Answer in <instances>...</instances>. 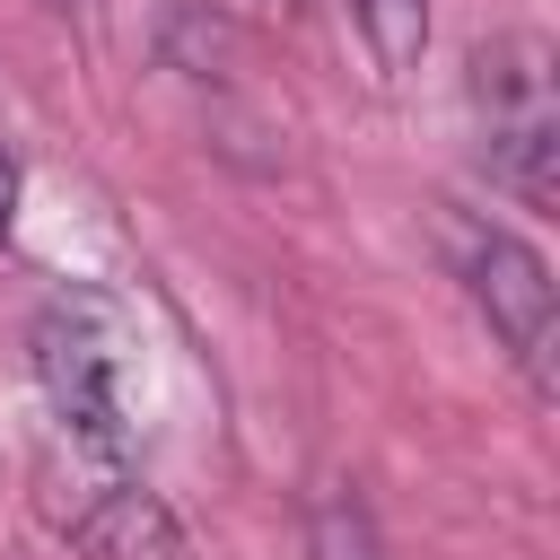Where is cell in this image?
<instances>
[{"instance_id":"6da1fadb","label":"cell","mask_w":560,"mask_h":560,"mask_svg":"<svg viewBox=\"0 0 560 560\" xmlns=\"http://www.w3.org/2000/svg\"><path fill=\"white\" fill-rule=\"evenodd\" d=\"M464 105H472V131H481V158L490 175L551 210L560 192V79H551V44L542 35H490L464 70Z\"/></svg>"},{"instance_id":"7a4b0ae2","label":"cell","mask_w":560,"mask_h":560,"mask_svg":"<svg viewBox=\"0 0 560 560\" xmlns=\"http://www.w3.org/2000/svg\"><path fill=\"white\" fill-rule=\"evenodd\" d=\"M35 376H44L61 429L88 455H122L131 446V359H122V332H114V315L96 298L44 306V324H35Z\"/></svg>"},{"instance_id":"3957f363","label":"cell","mask_w":560,"mask_h":560,"mask_svg":"<svg viewBox=\"0 0 560 560\" xmlns=\"http://www.w3.org/2000/svg\"><path fill=\"white\" fill-rule=\"evenodd\" d=\"M446 245H455V271H464V298L481 306V324L508 341V359L534 376V394H551V341H560L551 262L516 228H490V219H446Z\"/></svg>"},{"instance_id":"277c9868","label":"cell","mask_w":560,"mask_h":560,"mask_svg":"<svg viewBox=\"0 0 560 560\" xmlns=\"http://www.w3.org/2000/svg\"><path fill=\"white\" fill-rule=\"evenodd\" d=\"M61 525H70L96 560H166V551H175L166 508L122 472V455H96V472L79 481V499L61 508Z\"/></svg>"},{"instance_id":"5b68a950","label":"cell","mask_w":560,"mask_h":560,"mask_svg":"<svg viewBox=\"0 0 560 560\" xmlns=\"http://www.w3.org/2000/svg\"><path fill=\"white\" fill-rule=\"evenodd\" d=\"M350 26L385 79H411L429 52V0H350Z\"/></svg>"},{"instance_id":"8992f818","label":"cell","mask_w":560,"mask_h":560,"mask_svg":"<svg viewBox=\"0 0 560 560\" xmlns=\"http://www.w3.org/2000/svg\"><path fill=\"white\" fill-rule=\"evenodd\" d=\"M306 551L315 560H385V534H376L359 490H324L315 516H306Z\"/></svg>"},{"instance_id":"52a82bcc","label":"cell","mask_w":560,"mask_h":560,"mask_svg":"<svg viewBox=\"0 0 560 560\" xmlns=\"http://www.w3.org/2000/svg\"><path fill=\"white\" fill-rule=\"evenodd\" d=\"M9 219H18V149L0 131V236H9Z\"/></svg>"},{"instance_id":"ba28073f","label":"cell","mask_w":560,"mask_h":560,"mask_svg":"<svg viewBox=\"0 0 560 560\" xmlns=\"http://www.w3.org/2000/svg\"><path fill=\"white\" fill-rule=\"evenodd\" d=\"M52 9H88V0H52Z\"/></svg>"}]
</instances>
